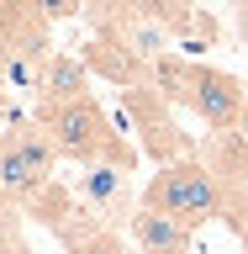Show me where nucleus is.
<instances>
[{"mask_svg": "<svg viewBox=\"0 0 248 254\" xmlns=\"http://www.w3.org/2000/svg\"><path fill=\"white\" fill-rule=\"evenodd\" d=\"M32 5H37L43 21H69V16L85 11V0H32Z\"/></svg>", "mask_w": 248, "mask_h": 254, "instance_id": "nucleus-8", "label": "nucleus"}, {"mask_svg": "<svg viewBox=\"0 0 248 254\" xmlns=\"http://www.w3.org/2000/svg\"><path fill=\"white\" fill-rule=\"evenodd\" d=\"M132 244L143 254H185L190 249V228L180 217H164L153 206H138V217H132Z\"/></svg>", "mask_w": 248, "mask_h": 254, "instance_id": "nucleus-5", "label": "nucleus"}, {"mask_svg": "<svg viewBox=\"0 0 248 254\" xmlns=\"http://www.w3.org/2000/svg\"><path fill=\"white\" fill-rule=\"evenodd\" d=\"M69 254H122V244H116L111 233H95V238H79Z\"/></svg>", "mask_w": 248, "mask_h": 254, "instance_id": "nucleus-9", "label": "nucleus"}, {"mask_svg": "<svg viewBox=\"0 0 248 254\" xmlns=\"http://www.w3.org/2000/svg\"><path fill=\"white\" fill-rule=\"evenodd\" d=\"M43 95H48V106L90 95V90H85V64H79L74 53H53V59H43Z\"/></svg>", "mask_w": 248, "mask_h": 254, "instance_id": "nucleus-6", "label": "nucleus"}, {"mask_svg": "<svg viewBox=\"0 0 248 254\" xmlns=\"http://www.w3.org/2000/svg\"><path fill=\"white\" fill-rule=\"evenodd\" d=\"M238 228H243V238H248V201H243V217H238Z\"/></svg>", "mask_w": 248, "mask_h": 254, "instance_id": "nucleus-10", "label": "nucleus"}, {"mask_svg": "<svg viewBox=\"0 0 248 254\" xmlns=\"http://www.w3.org/2000/svg\"><path fill=\"white\" fill-rule=\"evenodd\" d=\"M37 127L48 132V143H53L63 159H79V164H95L100 154H116V148H111V132H106V117H100V106H95L90 95L43 106Z\"/></svg>", "mask_w": 248, "mask_h": 254, "instance_id": "nucleus-2", "label": "nucleus"}, {"mask_svg": "<svg viewBox=\"0 0 248 254\" xmlns=\"http://www.w3.org/2000/svg\"><path fill=\"white\" fill-rule=\"evenodd\" d=\"M185 101L196 106V117H201L206 127H217V132H227V127L243 117V85H238L227 69H206V64H190Z\"/></svg>", "mask_w": 248, "mask_h": 254, "instance_id": "nucleus-4", "label": "nucleus"}, {"mask_svg": "<svg viewBox=\"0 0 248 254\" xmlns=\"http://www.w3.org/2000/svg\"><path fill=\"white\" fill-rule=\"evenodd\" d=\"M0 95H5V64H0Z\"/></svg>", "mask_w": 248, "mask_h": 254, "instance_id": "nucleus-11", "label": "nucleus"}, {"mask_svg": "<svg viewBox=\"0 0 248 254\" xmlns=\"http://www.w3.org/2000/svg\"><path fill=\"white\" fill-rule=\"evenodd\" d=\"M127 5H132V16H143V21H164L169 32L190 16V5H185V0H127Z\"/></svg>", "mask_w": 248, "mask_h": 254, "instance_id": "nucleus-7", "label": "nucleus"}, {"mask_svg": "<svg viewBox=\"0 0 248 254\" xmlns=\"http://www.w3.org/2000/svg\"><path fill=\"white\" fill-rule=\"evenodd\" d=\"M243 254H248V249H243Z\"/></svg>", "mask_w": 248, "mask_h": 254, "instance_id": "nucleus-12", "label": "nucleus"}, {"mask_svg": "<svg viewBox=\"0 0 248 254\" xmlns=\"http://www.w3.org/2000/svg\"><path fill=\"white\" fill-rule=\"evenodd\" d=\"M143 206H153L164 217H180L185 228H201V222H211L222 212V186H217V175L206 170V164L174 159V164H164V170L148 180Z\"/></svg>", "mask_w": 248, "mask_h": 254, "instance_id": "nucleus-1", "label": "nucleus"}, {"mask_svg": "<svg viewBox=\"0 0 248 254\" xmlns=\"http://www.w3.org/2000/svg\"><path fill=\"white\" fill-rule=\"evenodd\" d=\"M53 159L58 148L48 143L43 127H21L0 143V196H32L53 175Z\"/></svg>", "mask_w": 248, "mask_h": 254, "instance_id": "nucleus-3", "label": "nucleus"}]
</instances>
